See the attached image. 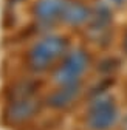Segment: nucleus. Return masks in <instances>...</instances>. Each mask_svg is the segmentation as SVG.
Masks as SVG:
<instances>
[{"label":"nucleus","instance_id":"obj_5","mask_svg":"<svg viewBox=\"0 0 127 130\" xmlns=\"http://www.w3.org/2000/svg\"><path fill=\"white\" fill-rule=\"evenodd\" d=\"M62 17L68 23H81L87 19V9L79 3H67Z\"/></svg>","mask_w":127,"mask_h":130},{"label":"nucleus","instance_id":"obj_2","mask_svg":"<svg viewBox=\"0 0 127 130\" xmlns=\"http://www.w3.org/2000/svg\"><path fill=\"white\" fill-rule=\"evenodd\" d=\"M87 67V57L81 51H73L64 62V65L56 71L54 77L60 85H74L77 77Z\"/></svg>","mask_w":127,"mask_h":130},{"label":"nucleus","instance_id":"obj_3","mask_svg":"<svg viewBox=\"0 0 127 130\" xmlns=\"http://www.w3.org/2000/svg\"><path fill=\"white\" fill-rule=\"evenodd\" d=\"M116 121V110L112 102L101 101L93 107L88 124L93 130H107L110 128Z\"/></svg>","mask_w":127,"mask_h":130},{"label":"nucleus","instance_id":"obj_6","mask_svg":"<svg viewBox=\"0 0 127 130\" xmlns=\"http://www.w3.org/2000/svg\"><path fill=\"white\" fill-rule=\"evenodd\" d=\"M34 108H36L34 102H31V101H20L17 104H14V107H11L9 116L14 121H23L29 115H33Z\"/></svg>","mask_w":127,"mask_h":130},{"label":"nucleus","instance_id":"obj_4","mask_svg":"<svg viewBox=\"0 0 127 130\" xmlns=\"http://www.w3.org/2000/svg\"><path fill=\"white\" fill-rule=\"evenodd\" d=\"M64 0H39L36 5V14L40 19H54L65 9Z\"/></svg>","mask_w":127,"mask_h":130},{"label":"nucleus","instance_id":"obj_8","mask_svg":"<svg viewBox=\"0 0 127 130\" xmlns=\"http://www.w3.org/2000/svg\"><path fill=\"white\" fill-rule=\"evenodd\" d=\"M115 2H116V3H119V2H122V0H115Z\"/></svg>","mask_w":127,"mask_h":130},{"label":"nucleus","instance_id":"obj_1","mask_svg":"<svg viewBox=\"0 0 127 130\" xmlns=\"http://www.w3.org/2000/svg\"><path fill=\"white\" fill-rule=\"evenodd\" d=\"M64 46H65V42L60 37L53 36V37H46V39L40 40L31 50V54H29L31 65L39 70L48 67V63H51L57 56L62 54Z\"/></svg>","mask_w":127,"mask_h":130},{"label":"nucleus","instance_id":"obj_7","mask_svg":"<svg viewBox=\"0 0 127 130\" xmlns=\"http://www.w3.org/2000/svg\"><path fill=\"white\" fill-rule=\"evenodd\" d=\"M76 94H77V88H76L74 85H68L67 88H64V90L57 91L56 94H53L51 104H53L54 107H64V105L70 104Z\"/></svg>","mask_w":127,"mask_h":130}]
</instances>
